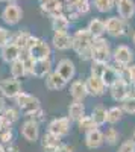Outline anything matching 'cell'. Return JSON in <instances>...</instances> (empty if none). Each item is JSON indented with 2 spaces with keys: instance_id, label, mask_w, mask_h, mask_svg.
I'll return each instance as SVG.
<instances>
[{
  "instance_id": "cell-13",
  "label": "cell",
  "mask_w": 135,
  "mask_h": 152,
  "mask_svg": "<svg viewBox=\"0 0 135 152\" xmlns=\"http://www.w3.org/2000/svg\"><path fill=\"white\" fill-rule=\"evenodd\" d=\"M40 123H36L35 120L29 119L23 123L21 126V135L26 138L28 142H36L40 138Z\"/></svg>"
},
{
  "instance_id": "cell-6",
  "label": "cell",
  "mask_w": 135,
  "mask_h": 152,
  "mask_svg": "<svg viewBox=\"0 0 135 152\" xmlns=\"http://www.w3.org/2000/svg\"><path fill=\"white\" fill-rule=\"evenodd\" d=\"M71 131V120L68 117H58V119H53L47 126V132H52L58 137H65L68 135Z\"/></svg>"
},
{
  "instance_id": "cell-9",
  "label": "cell",
  "mask_w": 135,
  "mask_h": 152,
  "mask_svg": "<svg viewBox=\"0 0 135 152\" xmlns=\"http://www.w3.org/2000/svg\"><path fill=\"white\" fill-rule=\"evenodd\" d=\"M21 82L15 78H6L3 81H0V93L5 97L15 99L21 93Z\"/></svg>"
},
{
  "instance_id": "cell-42",
  "label": "cell",
  "mask_w": 135,
  "mask_h": 152,
  "mask_svg": "<svg viewBox=\"0 0 135 152\" xmlns=\"http://www.w3.org/2000/svg\"><path fill=\"white\" fill-rule=\"evenodd\" d=\"M30 117H32V120H35L36 123H40V122H43V120H44V111L40 108L38 111H35Z\"/></svg>"
},
{
  "instance_id": "cell-30",
  "label": "cell",
  "mask_w": 135,
  "mask_h": 152,
  "mask_svg": "<svg viewBox=\"0 0 135 152\" xmlns=\"http://www.w3.org/2000/svg\"><path fill=\"white\" fill-rule=\"evenodd\" d=\"M30 34L29 32H18L15 37H14V40H12V43H14L20 50H21V52H23V50H26L28 49V44H29V40H30Z\"/></svg>"
},
{
  "instance_id": "cell-1",
  "label": "cell",
  "mask_w": 135,
  "mask_h": 152,
  "mask_svg": "<svg viewBox=\"0 0 135 152\" xmlns=\"http://www.w3.org/2000/svg\"><path fill=\"white\" fill-rule=\"evenodd\" d=\"M93 41H94V37L88 32V29H79L71 37V49L82 59H91Z\"/></svg>"
},
{
  "instance_id": "cell-4",
  "label": "cell",
  "mask_w": 135,
  "mask_h": 152,
  "mask_svg": "<svg viewBox=\"0 0 135 152\" xmlns=\"http://www.w3.org/2000/svg\"><path fill=\"white\" fill-rule=\"evenodd\" d=\"M14 100H15L17 107L20 108V111L23 114H26V116H32L35 111H38L41 108V104H40L38 97H35L29 93H24V91H21Z\"/></svg>"
},
{
  "instance_id": "cell-19",
  "label": "cell",
  "mask_w": 135,
  "mask_h": 152,
  "mask_svg": "<svg viewBox=\"0 0 135 152\" xmlns=\"http://www.w3.org/2000/svg\"><path fill=\"white\" fill-rule=\"evenodd\" d=\"M70 94H71L73 100L82 102V100L88 96L87 82H85V81H75L71 84V87H70Z\"/></svg>"
},
{
  "instance_id": "cell-17",
  "label": "cell",
  "mask_w": 135,
  "mask_h": 152,
  "mask_svg": "<svg viewBox=\"0 0 135 152\" xmlns=\"http://www.w3.org/2000/svg\"><path fill=\"white\" fill-rule=\"evenodd\" d=\"M20 55H21V50H20L14 43H12V41L0 49V56H2V59H3L5 62H8V64H11V62H14L15 59H18Z\"/></svg>"
},
{
  "instance_id": "cell-41",
  "label": "cell",
  "mask_w": 135,
  "mask_h": 152,
  "mask_svg": "<svg viewBox=\"0 0 135 152\" xmlns=\"http://www.w3.org/2000/svg\"><path fill=\"white\" fill-rule=\"evenodd\" d=\"M118 152H135V142L132 140V138L123 142L121 146H120V149H118Z\"/></svg>"
},
{
  "instance_id": "cell-24",
  "label": "cell",
  "mask_w": 135,
  "mask_h": 152,
  "mask_svg": "<svg viewBox=\"0 0 135 152\" xmlns=\"http://www.w3.org/2000/svg\"><path fill=\"white\" fill-rule=\"evenodd\" d=\"M83 116H85V105L82 102H78V100H73V104H70L68 107V119L78 122Z\"/></svg>"
},
{
  "instance_id": "cell-25",
  "label": "cell",
  "mask_w": 135,
  "mask_h": 152,
  "mask_svg": "<svg viewBox=\"0 0 135 152\" xmlns=\"http://www.w3.org/2000/svg\"><path fill=\"white\" fill-rule=\"evenodd\" d=\"M50 72H52V59L36 61L35 70H33V76H36V78H46Z\"/></svg>"
},
{
  "instance_id": "cell-5",
  "label": "cell",
  "mask_w": 135,
  "mask_h": 152,
  "mask_svg": "<svg viewBox=\"0 0 135 152\" xmlns=\"http://www.w3.org/2000/svg\"><path fill=\"white\" fill-rule=\"evenodd\" d=\"M23 18V11L18 6V3H8L2 11V20L9 24V26H15Z\"/></svg>"
},
{
  "instance_id": "cell-3",
  "label": "cell",
  "mask_w": 135,
  "mask_h": 152,
  "mask_svg": "<svg viewBox=\"0 0 135 152\" xmlns=\"http://www.w3.org/2000/svg\"><path fill=\"white\" fill-rule=\"evenodd\" d=\"M112 58V52L109 47L108 41L103 37L94 38L93 46H91V59L93 62H102V64H108V61Z\"/></svg>"
},
{
  "instance_id": "cell-34",
  "label": "cell",
  "mask_w": 135,
  "mask_h": 152,
  "mask_svg": "<svg viewBox=\"0 0 135 152\" xmlns=\"http://www.w3.org/2000/svg\"><path fill=\"white\" fill-rule=\"evenodd\" d=\"M93 5L99 12L106 14L112 8H115V0H93Z\"/></svg>"
},
{
  "instance_id": "cell-43",
  "label": "cell",
  "mask_w": 135,
  "mask_h": 152,
  "mask_svg": "<svg viewBox=\"0 0 135 152\" xmlns=\"http://www.w3.org/2000/svg\"><path fill=\"white\" fill-rule=\"evenodd\" d=\"M6 129H11V123L3 116H0V132H3Z\"/></svg>"
},
{
  "instance_id": "cell-39",
  "label": "cell",
  "mask_w": 135,
  "mask_h": 152,
  "mask_svg": "<svg viewBox=\"0 0 135 152\" xmlns=\"http://www.w3.org/2000/svg\"><path fill=\"white\" fill-rule=\"evenodd\" d=\"M11 43V34L3 26H0V49Z\"/></svg>"
},
{
  "instance_id": "cell-16",
  "label": "cell",
  "mask_w": 135,
  "mask_h": 152,
  "mask_svg": "<svg viewBox=\"0 0 135 152\" xmlns=\"http://www.w3.org/2000/svg\"><path fill=\"white\" fill-rule=\"evenodd\" d=\"M87 82V88H88V94L91 96H103L106 91V85L102 81V78H97V76H88Z\"/></svg>"
},
{
  "instance_id": "cell-51",
  "label": "cell",
  "mask_w": 135,
  "mask_h": 152,
  "mask_svg": "<svg viewBox=\"0 0 135 152\" xmlns=\"http://www.w3.org/2000/svg\"><path fill=\"white\" fill-rule=\"evenodd\" d=\"M0 2H6V0H0Z\"/></svg>"
},
{
  "instance_id": "cell-32",
  "label": "cell",
  "mask_w": 135,
  "mask_h": 152,
  "mask_svg": "<svg viewBox=\"0 0 135 152\" xmlns=\"http://www.w3.org/2000/svg\"><path fill=\"white\" fill-rule=\"evenodd\" d=\"M23 76H26V70H24L23 61L18 58L14 62H11V78L20 79V78H23Z\"/></svg>"
},
{
  "instance_id": "cell-14",
  "label": "cell",
  "mask_w": 135,
  "mask_h": 152,
  "mask_svg": "<svg viewBox=\"0 0 135 152\" xmlns=\"http://www.w3.org/2000/svg\"><path fill=\"white\" fill-rule=\"evenodd\" d=\"M56 72L68 82V81H71L73 78H75V75H76L75 62H73L71 59H67V58L61 59V61L58 62V66H56Z\"/></svg>"
},
{
  "instance_id": "cell-11",
  "label": "cell",
  "mask_w": 135,
  "mask_h": 152,
  "mask_svg": "<svg viewBox=\"0 0 135 152\" xmlns=\"http://www.w3.org/2000/svg\"><path fill=\"white\" fill-rule=\"evenodd\" d=\"M115 9L120 18L129 21L135 15V2L134 0H115Z\"/></svg>"
},
{
  "instance_id": "cell-48",
  "label": "cell",
  "mask_w": 135,
  "mask_h": 152,
  "mask_svg": "<svg viewBox=\"0 0 135 152\" xmlns=\"http://www.w3.org/2000/svg\"><path fill=\"white\" fill-rule=\"evenodd\" d=\"M132 43H134V44H135V32H134V34H132Z\"/></svg>"
},
{
  "instance_id": "cell-21",
  "label": "cell",
  "mask_w": 135,
  "mask_h": 152,
  "mask_svg": "<svg viewBox=\"0 0 135 152\" xmlns=\"http://www.w3.org/2000/svg\"><path fill=\"white\" fill-rule=\"evenodd\" d=\"M61 145V137L52 134V132H47L43 135V149L44 152H55Z\"/></svg>"
},
{
  "instance_id": "cell-18",
  "label": "cell",
  "mask_w": 135,
  "mask_h": 152,
  "mask_svg": "<svg viewBox=\"0 0 135 152\" xmlns=\"http://www.w3.org/2000/svg\"><path fill=\"white\" fill-rule=\"evenodd\" d=\"M52 44L58 50H68L71 47V35H68V32H55L52 37Z\"/></svg>"
},
{
  "instance_id": "cell-20",
  "label": "cell",
  "mask_w": 135,
  "mask_h": 152,
  "mask_svg": "<svg viewBox=\"0 0 135 152\" xmlns=\"http://www.w3.org/2000/svg\"><path fill=\"white\" fill-rule=\"evenodd\" d=\"M65 85H67V81L56 70L50 72L46 76V87L49 88V90H62Z\"/></svg>"
},
{
  "instance_id": "cell-47",
  "label": "cell",
  "mask_w": 135,
  "mask_h": 152,
  "mask_svg": "<svg viewBox=\"0 0 135 152\" xmlns=\"http://www.w3.org/2000/svg\"><path fill=\"white\" fill-rule=\"evenodd\" d=\"M18 0H8V3H17Z\"/></svg>"
},
{
  "instance_id": "cell-8",
  "label": "cell",
  "mask_w": 135,
  "mask_h": 152,
  "mask_svg": "<svg viewBox=\"0 0 135 152\" xmlns=\"http://www.w3.org/2000/svg\"><path fill=\"white\" fill-rule=\"evenodd\" d=\"M105 26H106V34L112 38L123 37L126 34V21L123 18H120L118 15L109 17L105 21Z\"/></svg>"
},
{
  "instance_id": "cell-46",
  "label": "cell",
  "mask_w": 135,
  "mask_h": 152,
  "mask_svg": "<svg viewBox=\"0 0 135 152\" xmlns=\"http://www.w3.org/2000/svg\"><path fill=\"white\" fill-rule=\"evenodd\" d=\"M6 152H18V148H17L15 145H9V146L6 148Z\"/></svg>"
},
{
  "instance_id": "cell-10",
  "label": "cell",
  "mask_w": 135,
  "mask_h": 152,
  "mask_svg": "<svg viewBox=\"0 0 135 152\" xmlns=\"http://www.w3.org/2000/svg\"><path fill=\"white\" fill-rule=\"evenodd\" d=\"M109 93H111V97L117 102H123V100L129 96V84L125 79H118L115 81L111 87H109Z\"/></svg>"
},
{
  "instance_id": "cell-44",
  "label": "cell",
  "mask_w": 135,
  "mask_h": 152,
  "mask_svg": "<svg viewBox=\"0 0 135 152\" xmlns=\"http://www.w3.org/2000/svg\"><path fill=\"white\" fill-rule=\"evenodd\" d=\"M55 152H73V148H70V146H67V145H61Z\"/></svg>"
},
{
  "instance_id": "cell-36",
  "label": "cell",
  "mask_w": 135,
  "mask_h": 152,
  "mask_svg": "<svg viewBox=\"0 0 135 152\" xmlns=\"http://www.w3.org/2000/svg\"><path fill=\"white\" fill-rule=\"evenodd\" d=\"M118 138H120V132H118L115 128H109V129L105 132V142H106L108 145H111V146H114V145L118 143Z\"/></svg>"
},
{
  "instance_id": "cell-45",
  "label": "cell",
  "mask_w": 135,
  "mask_h": 152,
  "mask_svg": "<svg viewBox=\"0 0 135 152\" xmlns=\"http://www.w3.org/2000/svg\"><path fill=\"white\" fill-rule=\"evenodd\" d=\"M6 110V104H5V99L0 96V114H2L3 111Z\"/></svg>"
},
{
  "instance_id": "cell-23",
  "label": "cell",
  "mask_w": 135,
  "mask_h": 152,
  "mask_svg": "<svg viewBox=\"0 0 135 152\" xmlns=\"http://www.w3.org/2000/svg\"><path fill=\"white\" fill-rule=\"evenodd\" d=\"M118 79H120L118 69L106 64V67H105V70H103V75H102V81L105 82V85H106V87H111V85H112L115 81H118Z\"/></svg>"
},
{
  "instance_id": "cell-27",
  "label": "cell",
  "mask_w": 135,
  "mask_h": 152,
  "mask_svg": "<svg viewBox=\"0 0 135 152\" xmlns=\"http://www.w3.org/2000/svg\"><path fill=\"white\" fill-rule=\"evenodd\" d=\"M20 59L23 61V66H24V70H26V75L33 76V70H35L36 59H35V58H32V56L26 52V50H23V52H21Z\"/></svg>"
},
{
  "instance_id": "cell-28",
  "label": "cell",
  "mask_w": 135,
  "mask_h": 152,
  "mask_svg": "<svg viewBox=\"0 0 135 152\" xmlns=\"http://www.w3.org/2000/svg\"><path fill=\"white\" fill-rule=\"evenodd\" d=\"M123 108L121 107H111L106 113V122L111 123V125H115L118 123L121 119H123Z\"/></svg>"
},
{
  "instance_id": "cell-15",
  "label": "cell",
  "mask_w": 135,
  "mask_h": 152,
  "mask_svg": "<svg viewBox=\"0 0 135 152\" xmlns=\"http://www.w3.org/2000/svg\"><path fill=\"white\" fill-rule=\"evenodd\" d=\"M103 143H105V134L99 128L88 131L85 134V145L88 149H99Z\"/></svg>"
},
{
  "instance_id": "cell-37",
  "label": "cell",
  "mask_w": 135,
  "mask_h": 152,
  "mask_svg": "<svg viewBox=\"0 0 135 152\" xmlns=\"http://www.w3.org/2000/svg\"><path fill=\"white\" fill-rule=\"evenodd\" d=\"M125 113H129V114H135V96H128L125 100H123V105H121Z\"/></svg>"
},
{
  "instance_id": "cell-35",
  "label": "cell",
  "mask_w": 135,
  "mask_h": 152,
  "mask_svg": "<svg viewBox=\"0 0 135 152\" xmlns=\"http://www.w3.org/2000/svg\"><path fill=\"white\" fill-rule=\"evenodd\" d=\"M2 116L12 125V123H15L18 119H20V113H18V110L17 108H12V107H9V108H6L3 113H2Z\"/></svg>"
},
{
  "instance_id": "cell-26",
  "label": "cell",
  "mask_w": 135,
  "mask_h": 152,
  "mask_svg": "<svg viewBox=\"0 0 135 152\" xmlns=\"http://www.w3.org/2000/svg\"><path fill=\"white\" fill-rule=\"evenodd\" d=\"M70 20L62 14V15H58L55 18H52V29L55 32H67L70 28Z\"/></svg>"
},
{
  "instance_id": "cell-12",
  "label": "cell",
  "mask_w": 135,
  "mask_h": 152,
  "mask_svg": "<svg viewBox=\"0 0 135 152\" xmlns=\"http://www.w3.org/2000/svg\"><path fill=\"white\" fill-rule=\"evenodd\" d=\"M40 8L52 18L64 14V5L61 0H40Z\"/></svg>"
},
{
  "instance_id": "cell-40",
  "label": "cell",
  "mask_w": 135,
  "mask_h": 152,
  "mask_svg": "<svg viewBox=\"0 0 135 152\" xmlns=\"http://www.w3.org/2000/svg\"><path fill=\"white\" fill-rule=\"evenodd\" d=\"M12 140H14V132H12V129H6L3 132H0V143L2 145H11Z\"/></svg>"
},
{
  "instance_id": "cell-2",
  "label": "cell",
  "mask_w": 135,
  "mask_h": 152,
  "mask_svg": "<svg viewBox=\"0 0 135 152\" xmlns=\"http://www.w3.org/2000/svg\"><path fill=\"white\" fill-rule=\"evenodd\" d=\"M26 52L32 58H35L36 61L50 59V56H52V49H50V46H49V43H46L43 38L33 37V35L30 37V40H29Z\"/></svg>"
},
{
  "instance_id": "cell-33",
  "label": "cell",
  "mask_w": 135,
  "mask_h": 152,
  "mask_svg": "<svg viewBox=\"0 0 135 152\" xmlns=\"http://www.w3.org/2000/svg\"><path fill=\"white\" fill-rule=\"evenodd\" d=\"M78 126H79V129L83 131L85 134H87L88 131H93V129H96V128H99V126L96 125V122L93 120L91 116H83L82 119H79V120H78Z\"/></svg>"
},
{
  "instance_id": "cell-31",
  "label": "cell",
  "mask_w": 135,
  "mask_h": 152,
  "mask_svg": "<svg viewBox=\"0 0 135 152\" xmlns=\"http://www.w3.org/2000/svg\"><path fill=\"white\" fill-rule=\"evenodd\" d=\"M68 5H70L71 8H75L81 15H85V14H88V12L91 11L90 0H71Z\"/></svg>"
},
{
  "instance_id": "cell-38",
  "label": "cell",
  "mask_w": 135,
  "mask_h": 152,
  "mask_svg": "<svg viewBox=\"0 0 135 152\" xmlns=\"http://www.w3.org/2000/svg\"><path fill=\"white\" fill-rule=\"evenodd\" d=\"M105 67H106V64H102V62H93V66H91V76L102 78Z\"/></svg>"
},
{
  "instance_id": "cell-49",
  "label": "cell",
  "mask_w": 135,
  "mask_h": 152,
  "mask_svg": "<svg viewBox=\"0 0 135 152\" xmlns=\"http://www.w3.org/2000/svg\"><path fill=\"white\" fill-rule=\"evenodd\" d=\"M132 140H134V142H135V132H134V137H132Z\"/></svg>"
},
{
  "instance_id": "cell-29",
  "label": "cell",
  "mask_w": 135,
  "mask_h": 152,
  "mask_svg": "<svg viewBox=\"0 0 135 152\" xmlns=\"http://www.w3.org/2000/svg\"><path fill=\"white\" fill-rule=\"evenodd\" d=\"M106 113H108V110H106L105 107H102V105L93 108V111H91V117H93V120L96 122L97 126H102V125L106 123Z\"/></svg>"
},
{
  "instance_id": "cell-7",
  "label": "cell",
  "mask_w": 135,
  "mask_h": 152,
  "mask_svg": "<svg viewBox=\"0 0 135 152\" xmlns=\"http://www.w3.org/2000/svg\"><path fill=\"white\" fill-rule=\"evenodd\" d=\"M112 58L115 66H121V67H128L131 66V62L134 61V52L132 49L126 44H120L114 49L112 52Z\"/></svg>"
},
{
  "instance_id": "cell-50",
  "label": "cell",
  "mask_w": 135,
  "mask_h": 152,
  "mask_svg": "<svg viewBox=\"0 0 135 152\" xmlns=\"http://www.w3.org/2000/svg\"><path fill=\"white\" fill-rule=\"evenodd\" d=\"M65 2H68V3H70V2H71V0H65Z\"/></svg>"
},
{
  "instance_id": "cell-22",
  "label": "cell",
  "mask_w": 135,
  "mask_h": 152,
  "mask_svg": "<svg viewBox=\"0 0 135 152\" xmlns=\"http://www.w3.org/2000/svg\"><path fill=\"white\" fill-rule=\"evenodd\" d=\"M87 29H88V32H90L94 38H100V37H103V34L106 32L105 21L100 20V18H97V17H94V18L90 20Z\"/></svg>"
}]
</instances>
